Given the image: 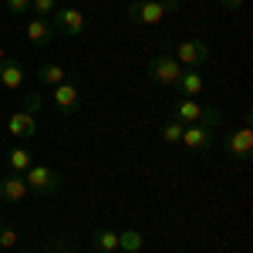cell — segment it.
<instances>
[{"label": "cell", "mask_w": 253, "mask_h": 253, "mask_svg": "<svg viewBox=\"0 0 253 253\" xmlns=\"http://www.w3.org/2000/svg\"><path fill=\"white\" fill-rule=\"evenodd\" d=\"M91 243H95V250H101V253H115L118 250V233L115 230H98Z\"/></svg>", "instance_id": "17"}, {"label": "cell", "mask_w": 253, "mask_h": 253, "mask_svg": "<svg viewBox=\"0 0 253 253\" xmlns=\"http://www.w3.org/2000/svg\"><path fill=\"white\" fill-rule=\"evenodd\" d=\"M31 10H38V17H51L54 10H58V0H31Z\"/></svg>", "instance_id": "21"}, {"label": "cell", "mask_w": 253, "mask_h": 253, "mask_svg": "<svg viewBox=\"0 0 253 253\" xmlns=\"http://www.w3.org/2000/svg\"><path fill=\"white\" fill-rule=\"evenodd\" d=\"M7 166H10V172H20V175H24L31 166H34V156H31L24 145H14V149L7 152Z\"/></svg>", "instance_id": "15"}, {"label": "cell", "mask_w": 253, "mask_h": 253, "mask_svg": "<svg viewBox=\"0 0 253 253\" xmlns=\"http://www.w3.org/2000/svg\"><path fill=\"white\" fill-rule=\"evenodd\" d=\"M54 105H58V112H64V115H71V112H78V88L71 84V81H61V84H54Z\"/></svg>", "instance_id": "12"}, {"label": "cell", "mask_w": 253, "mask_h": 253, "mask_svg": "<svg viewBox=\"0 0 253 253\" xmlns=\"http://www.w3.org/2000/svg\"><path fill=\"white\" fill-rule=\"evenodd\" d=\"M243 3H247V0H219V7H223V10H240Z\"/></svg>", "instance_id": "24"}, {"label": "cell", "mask_w": 253, "mask_h": 253, "mask_svg": "<svg viewBox=\"0 0 253 253\" xmlns=\"http://www.w3.org/2000/svg\"><path fill=\"white\" fill-rule=\"evenodd\" d=\"M0 84L10 88V91H17L20 84H24V68H20V61H3V64H0Z\"/></svg>", "instance_id": "14"}, {"label": "cell", "mask_w": 253, "mask_h": 253, "mask_svg": "<svg viewBox=\"0 0 253 253\" xmlns=\"http://www.w3.org/2000/svg\"><path fill=\"white\" fill-rule=\"evenodd\" d=\"M219 125V112L210 108L206 118L199 122V125H182V138H179V145H186L193 156H206L210 149H213V128Z\"/></svg>", "instance_id": "1"}, {"label": "cell", "mask_w": 253, "mask_h": 253, "mask_svg": "<svg viewBox=\"0 0 253 253\" xmlns=\"http://www.w3.org/2000/svg\"><path fill=\"white\" fill-rule=\"evenodd\" d=\"M38 81H41V84H47V88H54V84H61V81H68V71H64L61 64L44 61V64L38 68Z\"/></svg>", "instance_id": "16"}, {"label": "cell", "mask_w": 253, "mask_h": 253, "mask_svg": "<svg viewBox=\"0 0 253 253\" xmlns=\"http://www.w3.org/2000/svg\"><path fill=\"white\" fill-rule=\"evenodd\" d=\"M0 226H3V213H0Z\"/></svg>", "instance_id": "26"}, {"label": "cell", "mask_w": 253, "mask_h": 253, "mask_svg": "<svg viewBox=\"0 0 253 253\" xmlns=\"http://www.w3.org/2000/svg\"><path fill=\"white\" fill-rule=\"evenodd\" d=\"M24 182H27V193H38V196H54L61 189V175L47 166H38V162L24 172Z\"/></svg>", "instance_id": "3"}, {"label": "cell", "mask_w": 253, "mask_h": 253, "mask_svg": "<svg viewBox=\"0 0 253 253\" xmlns=\"http://www.w3.org/2000/svg\"><path fill=\"white\" fill-rule=\"evenodd\" d=\"M159 132H162V138H166L169 145H179V138H182V125L169 118V122H162V128H159Z\"/></svg>", "instance_id": "20"}, {"label": "cell", "mask_w": 253, "mask_h": 253, "mask_svg": "<svg viewBox=\"0 0 253 253\" xmlns=\"http://www.w3.org/2000/svg\"><path fill=\"white\" fill-rule=\"evenodd\" d=\"M3 3H7V10L17 14V17H24V14L31 10V0H3Z\"/></svg>", "instance_id": "23"}, {"label": "cell", "mask_w": 253, "mask_h": 253, "mask_svg": "<svg viewBox=\"0 0 253 253\" xmlns=\"http://www.w3.org/2000/svg\"><path fill=\"white\" fill-rule=\"evenodd\" d=\"M47 24L54 27V34H68V38L84 34V14H81L78 7H58V10L47 17Z\"/></svg>", "instance_id": "4"}, {"label": "cell", "mask_w": 253, "mask_h": 253, "mask_svg": "<svg viewBox=\"0 0 253 253\" xmlns=\"http://www.w3.org/2000/svg\"><path fill=\"white\" fill-rule=\"evenodd\" d=\"M7 132L14 138H24V142H27V138L38 135V118L27 115V112H14V115L7 118Z\"/></svg>", "instance_id": "10"}, {"label": "cell", "mask_w": 253, "mask_h": 253, "mask_svg": "<svg viewBox=\"0 0 253 253\" xmlns=\"http://www.w3.org/2000/svg\"><path fill=\"white\" fill-rule=\"evenodd\" d=\"M206 112L210 108H203L196 98H182V101L172 105V122H179V125H199L206 118Z\"/></svg>", "instance_id": "8"}, {"label": "cell", "mask_w": 253, "mask_h": 253, "mask_svg": "<svg viewBox=\"0 0 253 253\" xmlns=\"http://www.w3.org/2000/svg\"><path fill=\"white\" fill-rule=\"evenodd\" d=\"M3 58H7V51H3V44H0V64H3Z\"/></svg>", "instance_id": "25"}, {"label": "cell", "mask_w": 253, "mask_h": 253, "mask_svg": "<svg viewBox=\"0 0 253 253\" xmlns=\"http://www.w3.org/2000/svg\"><path fill=\"white\" fill-rule=\"evenodd\" d=\"M166 17H169L166 0H135V3H128V20L132 24H159Z\"/></svg>", "instance_id": "7"}, {"label": "cell", "mask_w": 253, "mask_h": 253, "mask_svg": "<svg viewBox=\"0 0 253 253\" xmlns=\"http://www.w3.org/2000/svg\"><path fill=\"white\" fill-rule=\"evenodd\" d=\"M175 88L182 91V98H199L206 88V78L199 75V68H182V75L175 81Z\"/></svg>", "instance_id": "11"}, {"label": "cell", "mask_w": 253, "mask_h": 253, "mask_svg": "<svg viewBox=\"0 0 253 253\" xmlns=\"http://www.w3.org/2000/svg\"><path fill=\"white\" fill-rule=\"evenodd\" d=\"M115 253H118V250H115Z\"/></svg>", "instance_id": "27"}, {"label": "cell", "mask_w": 253, "mask_h": 253, "mask_svg": "<svg viewBox=\"0 0 253 253\" xmlns=\"http://www.w3.org/2000/svg\"><path fill=\"white\" fill-rule=\"evenodd\" d=\"M20 112H27V115L38 118L41 112H44V95H41V91H27L24 101H20Z\"/></svg>", "instance_id": "19"}, {"label": "cell", "mask_w": 253, "mask_h": 253, "mask_svg": "<svg viewBox=\"0 0 253 253\" xmlns=\"http://www.w3.org/2000/svg\"><path fill=\"white\" fill-rule=\"evenodd\" d=\"M223 152H226L230 159H240V162H247V159L253 156V132H250V125L226 132V135H223Z\"/></svg>", "instance_id": "5"}, {"label": "cell", "mask_w": 253, "mask_h": 253, "mask_svg": "<svg viewBox=\"0 0 253 253\" xmlns=\"http://www.w3.org/2000/svg\"><path fill=\"white\" fill-rule=\"evenodd\" d=\"M182 75V64L175 61L172 47H162L156 58L149 61V78L156 81V84H166V88H175V81Z\"/></svg>", "instance_id": "2"}, {"label": "cell", "mask_w": 253, "mask_h": 253, "mask_svg": "<svg viewBox=\"0 0 253 253\" xmlns=\"http://www.w3.org/2000/svg\"><path fill=\"white\" fill-rule=\"evenodd\" d=\"M17 230H14V226H0V247H3V250H14V247H17Z\"/></svg>", "instance_id": "22"}, {"label": "cell", "mask_w": 253, "mask_h": 253, "mask_svg": "<svg viewBox=\"0 0 253 253\" xmlns=\"http://www.w3.org/2000/svg\"><path fill=\"white\" fill-rule=\"evenodd\" d=\"M27 182H24V175L20 172H7L0 175V199L3 203H24L27 199Z\"/></svg>", "instance_id": "9"}, {"label": "cell", "mask_w": 253, "mask_h": 253, "mask_svg": "<svg viewBox=\"0 0 253 253\" xmlns=\"http://www.w3.org/2000/svg\"><path fill=\"white\" fill-rule=\"evenodd\" d=\"M51 38H54V27H51V24H47L44 17L27 20V41H31V44L44 47V44H51Z\"/></svg>", "instance_id": "13"}, {"label": "cell", "mask_w": 253, "mask_h": 253, "mask_svg": "<svg viewBox=\"0 0 253 253\" xmlns=\"http://www.w3.org/2000/svg\"><path fill=\"white\" fill-rule=\"evenodd\" d=\"M118 250H122V253H138V250H142V233H138V230H125V233H118Z\"/></svg>", "instance_id": "18"}, {"label": "cell", "mask_w": 253, "mask_h": 253, "mask_svg": "<svg viewBox=\"0 0 253 253\" xmlns=\"http://www.w3.org/2000/svg\"><path fill=\"white\" fill-rule=\"evenodd\" d=\"M172 54H175V61H179L182 68H203V64L210 61V54H213V51H210V44H206V41L193 38V41H182Z\"/></svg>", "instance_id": "6"}]
</instances>
